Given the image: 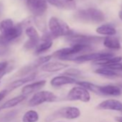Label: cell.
Returning a JSON list of instances; mask_svg holds the SVG:
<instances>
[{"mask_svg": "<svg viewBox=\"0 0 122 122\" xmlns=\"http://www.w3.org/2000/svg\"><path fill=\"white\" fill-rule=\"evenodd\" d=\"M96 32L103 35L112 36L116 34V30L110 25H103L96 29Z\"/></svg>", "mask_w": 122, "mask_h": 122, "instance_id": "cell-22", "label": "cell"}, {"mask_svg": "<svg viewBox=\"0 0 122 122\" xmlns=\"http://www.w3.org/2000/svg\"><path fill=\"white\" fill-rule=\"evenodd\" d=\"M68 65L59 63V62H48L41 66V70L45 72L48 73H54L57 71H60L61 70H64L68 68Z\"/></svg>", "mask_w": 122, "mask_h": 122, "instance_id": "cell-13", "label": "cell"}, {"mask_svg": "<svg viewBox=\"0 0 122 122\" xmlns=\"http://www.w3.org/2000/svg\"><path fill=\"white\" fill-rule=\"evenodd\" d=\"M122 60V56H113V57H108L104 58H101L93 61V64L96 66H101L102 67H105L111 64L121 63Z\"/></svg>", "mask_w": 122, "mask_h": 122, "instance_id": "cell-18", "label": "cell"}, {"mask_svg": "<svg viewBox=\"0 0 122 122\" xmlns=\"http://www.w3.org/2000/svg\"><path fill=\"white\" fill-rule=\"evenodd\" d=\"M52 45V41H45L40 44H38L35 50V55H40L46 51H47Z\"/></svg>", "mask_w": 122, "mask_h": 122, "instance_id": "cell-27", "label": "cell"}, {"mask_svg": "<svg viewBox=\"0 0 122 122\" xmlns=\"http://www.w3.org/2000/svg\"><path fill=\"white\" fill-rule=\"evenodd\" d=\"M95 73L98 75H101L103 76H105L109 78H114L118 77V75L114 71H112L111 69H108L107 68H103V67L96 69L95 71Z\"/></svg>", "mask_w": 122, "mask_h": 122, "instance_id": "cell-26", "label": "cell"}, {"mask_svg": "<svg viewBox=\"0 0 122 122\" xmlns=\"http://www.w3.org/2000/svg\"><path fill=\"white\" fill-rule=\"evenodd\" d=\"M76 84L78 85L81 87L84 88L87 91H90L93 92L95 93L100 94V93H99L100 86H99L95 85V84L90 83V82H88V81H77V83Z\"/></svg>", "mask_w": 122, "mask_h": 122, "instance_id": "cell-24", "label": "cell"}, {"mask_svg": "<svg viewBox=\"0 0 122 122\" xmlns=\"http://www.w3.org/2000/svg\"><path fill=\"white\" fill-rule=\"evenodd\" d=\"M115 119L117 122H122V116H117L115 118Z\"/></svg>", "mask_w": 122, "mask_h": 122, "instance_id": "cell-36", "label": "cell"}, {"mask_svg": "<svg viewBox=\"0 0 122 122\" xmlns=\"http://www.w3.org/2000/svg\"><path fill=\"white\" fill-rule=\"evenodd\" d=\"M81 116V111L78 108L74 106H66L61 108L55 111L51 115L48 116L45 121L50 122L58 118H66V119H76Z\"/></svg>", "mask_w": 122, "mask_h": 122, "instance_id": "cell-4", "label": "cell"}, {"mask_svg": "<svg viewBox=\"0 0 122 122\" xmlns=\"http://www.w3.org/2000/svg\"><path fill=\"white\" fill-rule=\"evenodd\" d=\"M118 16H119V18H120V19L122 20V11L119 12V15H118Z\"/></svg>", "mask_w": 122, "mask_h": 122, "instance_id": "cell-38", "label": "cell"}, {"mask_svg": "<svg viewBox=\"0 0 122 122\" xmlns=\"http://www.w3.org/2000/svg\"><path fill=\"white\" fill-rule=\"evenodd\" d=\"M103 45L107 48L112 50H119L121 48V45L118 39L111 36L106 37L103 39Z\"/></svg>", "mask_w": 122, "mask_h": 122, "instance_id": "cell-21", "label": "cell"}, {"mask_svg": "<svg viewBox=\"0 0 122 122\" xmlns=\"http://www.w3.org/2000/svg\"><path fill=\"white\" fill-rule=\"evenodd\" d=\"M57 100V96L50 91H42L37 92L33 95V96L30 98L28 103L31 107L37 106L44 103H51L54 102Z\"/></svg>", "mask_w": 122, "mask_h": 122, "instance_id": "cell-5", "label": "cell"}, {"mask_svg": "<svg viewBox=\"0 0 122 122\" xmlns=\"http://www.w3.org/2000/svg\"><path fill=\"white\" fill-rule=\"evenodd\" d=\"M15 27L14 22L10 19H6L0 22V32L1 35H5L10 32Z\"/></svg>", "mask_w": 122, "mask_h": 122, "instance_id": "cell-23", "label": "cell"}, {"mask_svg": "<svg viewBox=\"0 0 122 122\" xmlns=\"http://www.w3.org/2000/svg\"><path fill=\"white\" fill-rule=\"evenodd\" d=\"M55 39V37L52 36V35L50 32H45L42 37H41V40L42 42L45 41H52V40Z\"/></svg>", "mask_w": 122, "mask_h": 122, "instance_id": "cell-34", "label": "cell"}, {"mask_svg": "<svg viewBox=\"0 0 122 122\" xmlns=\"http://www.w3.org/2000/svg\"><path fill=\"white\" fill-rule=\"evenodd\" d=\"M77 81L72 77L66 76H56L53 78L51 81L50 84L53 87H60L65 85H68V84H73L76 83Z\"/></svg>", "mask_w": 122, "mask_h": 122, "instance_id": "cell-14", "label": "cell"}, {"mask_svg": "<svg viewBox=\"0 0 122 122\" xmlns=\"http://www.w3.org/2000/svg\"><path fill=\"white\" fill-rule=\"evenodd\" d=\"M81 72L78 70V69H75V68H70L68 70H67L66 71L64 72V75L66 76H78L79 75H81Z\"/></svg>", "mask_w": 122, "mask_h": 122, "instance_id": "cell-32", "label": "cell"}, {"mask_svg": "<svg viewBox=\"0 0 122 122\" xmlns=\"http://www.w3.org/2000/svg\"><path fill=\"white\" fill-rule=\"evenodd\" d=\"M114 56L111 52H93V53H88L77 56L73 59V61L77 63H84L88 61H95L96 60L108 57H113Z\"/></svg>", "mask_w": 122, "mask_h": 122, "instance_id": "cell-11", "label": "cell"}, {"mask_svg": "<svg viewBox=\"0 0 122 122\" xmlns=\"http://www.w3.org/2000/svg\"><path fill=\"white\" fill-rule=\"evenodd\" d=\"M52 56L51 55H46V56H42L39 58H37L35 61H34L33 63L23 67L21 68L16 74V76H28L32 73V72L37 69L39 66H41L47 63H48L49 61L51 60Z\"/></svg>", "mask_w": 122, "mask_h": 122, "instance_id": "cell-6", "label": "cell"}, {"mask_svg": "<svg viewBox=\"0 0 122 122\" xmlns=\"http://www.w3.org/2000/svg\"><path fill=\"white\" fill-rule=\"evenodd\" d=\"M35 78H36V73H32L31 74H30L24 78H22L20 79H18V80H16V81L12 82L8 86V88L7 90L8 91V92H10V91L23 86L24 84H25L28 82L32 81L33 80H35Z\"/></svg>", "mask_w": 122, "mask_h": 122, "instance_id": "cell-15", "label": "cell"}, {"mask_svg": "<svg viewBox=\"0 0 122 122\" xmlns=\"http://www.w3.org/2000/svg\"><path fill=\"white\" fill-rule=\"evenodd\" d=\"M26 5L31 13L37 17L43 15L47 8L46 0H26Z\"/></svg>", "mask_w": 122, "mask_h": 122, "instance_id": "cell-9", "label": "cell"}, {"mask_svg": "<svg viewBox=\"0 0 122 122\" xmlns=\"http://www.w3.org/2000/svg\"><path fill=\"white\" fill-rule=\"evenodd\" d=\"M38 120L39 114L36 111L33 110L27 111L22 117V122H37Z\"/></svg>", "mask_w": 122, "mask_h": 122, "instance_id": "cell-25", "label": "cell"}, {"mask_svg": "<svg viewBox=\"0 0 122 122\" xmlns=\"http://www.w3.org/2000/svg\"><path fill=\"white\" fill-rule=\"evenodd\" d=\"M67 40L73 44H82V45H88L93 43H97L102 40V37L97 36H90L85 35L79 34H73L68 37Z\"/></svg>", "mask_w": 122, "mask_h": 122, "instance_id": "cell-8", "label": "cell"}, {"mask_svg": "<svg viewBox=\"0 0 122 122\" xmlns=\"http://www.w3.org/2000/svg\"><path fill=\"white\" fill-rule=\"evenodd\" d=\"M103 68H107L108 69H111L112 71H122V63H118L111 64L107 66H105Z\"/></svg>", "mask_w": 122, "mask_h": 122, "instance_id": "cell-33", "label": "cell"}, {"mask_svg": "<svg viewBox=\"0 0 122 122\" xmlns=\"http://www.w3.org/2000/svg\"><path fill=\"white\" fill-rule=\"evenodd\" d=\"M46 84V81L42 80V81H38L37 82L32 83L30 84H28L25 86H24L22 89V93L23 95H28L32 93H35L40 89H41L42 87H44Z\"/></svg>", "mask_w": 122, "mask_h": 122, "instance_id": "cell-17", "label": "cell"}, {"mask_svg": "<svg viewBox=\"0 0 122 122\" xmlns=\"http://www.w3.org/2000/svg\"><path fill=\"white\" fill-rule=\"evenodd\" d=\"M7 68H8V62H7V61L0 62V80H1V78L7 73Z\"/></svg>", "mask_w": 122, "mask_h": 122, "instance_id": "cell-31", "label": "cell"}, {"mask_svg": "<svg viewBox=\"0 0 122 122\" xmlns=\"http://www.w3.org/2000/svg\"><path fill=\"white\" fill-rule=\"evenodd\" d=\"M66 99L68 101H80L88 103L91 100V95L86 89L83 87L77 86L73 88L68 93Z\"/></svg>", "mask_w": 122, "mask_h": 122, "instance_id": "cell-7", "label": "cell"}, {"mask_svg": "<svg viewBox=\"0 0 122 122\" xmlns=\"http://www.w3.org/2000/svg\"><path fill=\"white\" fill-rule=\"evenodd\" d=\"M26 98H27V96L23 95V94L18 96H16V97H14V98L8 100L7 101H6L5 103H3L1 106L0 109H8V108H11L12 107H15L17 105L22 103L24 100H25Z\"/></svg>", "mask_w": 122, "mask_h": 122, "instance_id": "cell-20", "label": "cell"}, {"mask_svg": "<svg viewBox=\"0 0 122 122\" xmlns=\"http://www.w3.org/2000/svg\"><path fill=\"white\" fill-rule=\"evenodd\" d=\"M17 113H18L17 110L11 111L5 113L3 116L0 118V122H10L17 116Z\"/></svg>", "mask_w": 122, "mask_h": 122, "instance_id": "cell-29", "label": "cell"}, {"mask_svg": "<svg viewBox=\"0 0 122 122\" xmlns=\"http://www.w3.org/2000/svg\"><path fill=\"white\" fill-rule=\"evenodd\" d=\"M99 93L101 95L111 96H118L121 95L122 90L117 86L107 85L103 86H100Z\"/></svg>", "mask_w": 122, "mask_h": 122, "instance_id": "cell-16", "label": "cell"}, {"mask_svg": "<svg viewBox=\"0 0 122 122\" xmlns=\"http://www.w3.org/2000/svg\"><path fill=\"white\" fill-rule=\"evenodd\" d=\"M96 108L100 110H111L122 112V103L116 99H108L100 103Z\"/></svg>", "mask_w": 122, "mask_h": 122, "instance_id": "cell-12", "label": "cell"}, {"mask_svg": "<svg viewBox=\"0 0 122 122\" xmlns=\"http://www.w3.org/2000/svg\"><path fill=\"white\" fill-rule=\"evenodd\" d=\"M75 18L83 22L100 23L105 20V15L99 10L88 8L78 11L75 14Z\"/></svg>", "mask_w": 122, "mask_h": 122, "instance_id": "cell-2", "label": "cell"}, {"mask_svg": "<svg viewBox=\"0 0 122 122\" xmlns=\"http://www.w3.org/2000/svg\"><path fill=\"white\" fill-rule=\"evenodd\" d=\"M49 3L63 10H74L76 7L74 0H52Z\"/></svg>", "mask_w": 122, "mask_h": 122, "instance_id": "cell-19", "label": "cell"}, {"mask_svg": "<svg viewBox=\"0 0 122 122\" xmlns=\"http://www.w3.org/2000/svg\"><path fill=\"white\" fill-rule=\"evenodd\" d=\"M47 1L48 2H51V1H52V0H47Z\"/></svg>", "mask_w": 122, "mask_h": 122, "instance_id": "cell-39", "label": "cell"}, {"mask_svg": "<svg viewBox=\"0 0 122 122\" xmlns=\"http://www.w3.org/2000/svg\"><path fill=\"white\" fill-rule=\"evenodd\" d=\"M48 26L50 32L55 38L61 36H70L73 34V32L65 22L55 17L50 19Z\"/></svg>", "mask_w": 122, "mask_h": 122, "instance_id": "cell-3", "label": "cell"}, {"mask_svg": "<svg viewBox=\"0 0 122 122\" xmlns=\"http://www.w3.org/2000/svg\"><path fill=\"white\" fill-rule=\"evenodd\" d=\"M25 34L28 37L30 40H32V41H35V42H39L40 38V36H39V34H38L37 31L35 30V27H28L25 30Z\"/></svg>", "mask_w": 122, "mask_h": 122, "instance_id": "cell-28", "label": "cell"}, {"mask_svg": "<svg viewBox=\"0 0 122 122\" xmlns=\"http://www.w3.org/2000/svg\"><path fill=\"white\" fill-rule=\"evenodd\" d=\"M35 24L37 25V27H38V29L45 32H46V29H47V26H46V23H45V21L44 20H42V19H40V18H36L35 20Z\"/></svg>", "mask_w": 122, "mask_h": 122, "instance_id": "cell-30", "label": "cell"}, {"mask_svg": "<svg viewBox=\"0 0 122 122\" xmlns=\"http://www.w3.org/2000/svg\"><path fill=\"white\" fill-rule=\"evenodd\" d=\"M7 93H8V91L7 89H5V90H3L0 92V101H1L7 96Z\"/></svg>", "mask_w": 122, "mask_h": 122, "instance_id": "cell-35", "label": "cell"}, {"mask_svg": "<svg viewBox=\"0 0 122 122\" xmlns=\"http://www.w3.org/2000/svg\"><path fill=\"white\" fill-rule=\"evenodd\" d=\"M91 49V45H88L73 44L71 47L63 48L55 52L52 55V57L63 60H72L73 59L74 55L89 50Z\"/></svg>", "mask_w": 122, "mask_h": 122, "instance_id": "cell-1", "label": "cell"}, {"mask_svg": "<svg viewBox=\"0 0 122 122\" xmlns=\"http://www.w3.org/2000/svg\"><path fill=\"white\" fill-rule=\"evenodd\" d=\"M22 33V25L21 24L15 25L14 28L7 34L0 35V45L3 47L7 45L13 40L20 37Z\"/></svg>", "mask_w": 122, "mask_h": 122, "instance_id": "cell-10", "label": "cell"}, {"mask_svg": "<svg viewBox=\"0 0 122 122\" xmlns=\"http://www.w3.org/2000/svg\"><path fill=\"white\" fill-rule=\"evenodd\" d=\"M5 52V50L3 49H0V55H2V54H4Z\"/></svg>", "mask_w": 122, "mask_h": 122, "instance_id": "cell-37", "label": "cell"}]
</instances>
